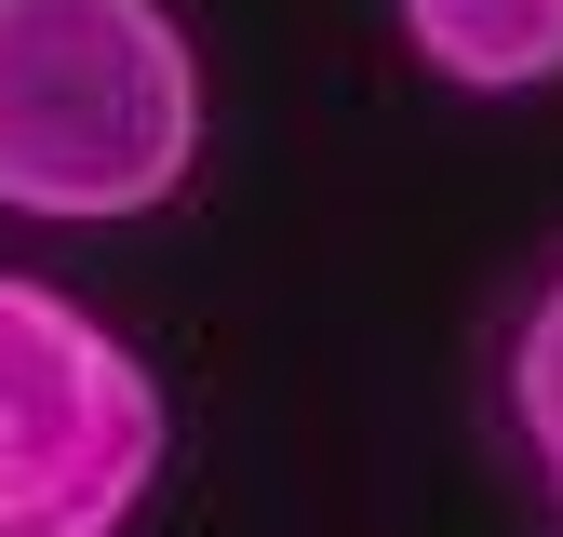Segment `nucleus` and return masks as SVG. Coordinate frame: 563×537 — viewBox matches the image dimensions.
Here are the masks:
<instances>
[{
	"label": "nucleus",
	"instance_id": "1",
	"mask_svg": "<svg viewBox=\"0 0 563 537\" xmlns=\"http://www.w3.org/2000/svg\"><path fill=\"white\" fill-rule=\"evenodd\" d=\"M201 162V54L175 0H0V216L134 229Z\"/></svg>",
	"mask_w": 563,
	"mask_h": 537
},
{
	"label": "nucleus",
	"instance_id": "2",
	"mask_svg": "<svg viewBox=\"0 0 563 537\" xmlns=\"http://www.w3.org/2000/svg\"><path fill=\"white\" fill-rule=\"evenodd\" d=\"M162 376L81 296L0 268V537H134L162 484Z\"/></svg>",
	"mask_w": 563,
	"mask_h": 537
},
{
	"label": "nucleus",
	"instance_id": "3",
	"mask_svg": "<svg viewBox=\"0 0 563 537\" xmlns=\"http://www.w3.org/2000/svg\"><path fill=\"white\" fill-rule=\"evenodd\" d=\"M389 28L443 95H550L563 81V0H389Z\"/></svg>",
	"mask_w": 563,
	"mask_h": 537
},
{
	"label": "nucleus",
	"instance_id": "4",
	"mask_svg": "<svg viewBox=\"0 0 563 537\" xmlns=\"http://www.w3.org/2000/svg\"><path fill=\"white\" fill-rule=\"evenodd\" d=\"M497 443L523 457V484L563 497V255L523 283V309L497 322Z\"/></svg>",
	"mask_w": 563,
	"mask_h": 537
}]
</instances>
